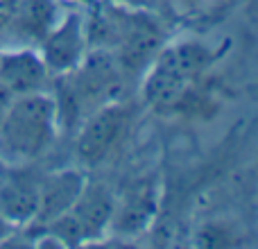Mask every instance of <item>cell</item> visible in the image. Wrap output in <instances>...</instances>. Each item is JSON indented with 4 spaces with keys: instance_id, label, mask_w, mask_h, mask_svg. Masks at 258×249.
<instances>
[{
    "instance_id": "8",
    "label": "cell",
    "mask_w": 258,
    "mask_h": 249,
    "mask_svg": "<svg viewBox=\"0 0 258 249\" xmlns=\"http://www.w3.org/2000/svg\"><path fill=\"white\" fill-rule=\"evenodd\" d=\"M86 181H89V174L84 168H59L41 174V204L36 222L32 227H43L68 213L77 197L82 195Z\"/></svg>"
},
{
    "instance_id": "1",
    "label": "cell",
    "mask_w": 258,
    "mask_h": 249,
    "mask_svg": "<svg viewBox=\"0 0 258 249\" xmlns=\"http://www.w3.org/2000/svg\"><path fill=\"white\" fill-rule=\"evenodd\" d=\"M224 48L202 36L168 39L138 80V95L154 111H172L220 61Z\"/></svg>"
},
{
    "instance_id": "10",
    "label": "cell",
    "mask_w": 258,
    "mask_h": 249,
    "mask_svg": "<svg viewBox=\"0 0 258 249\" xmlns=\"http://www.w3.org/2000/svg\"><path fill=\"white\" fill-rule=\"evenodd\" d=\"M107 3L127 5V7H143V9H152V0H107Z\"/></svg>"
},
{
    "instance_id": "2",
    "label": "cell",
    "mask_w": 258,
    "mask_h": 249,
    "mask_svg": "<svg viewBox=\"0 0 258 249\" xmlns=\"http://www.w3.org/2000/svg\"><path fill=\"white\" fill-rule=\"evenodd\" d=\"M59 134V111L50 91L16 95L0 120V165L39 163Z\"/></svg>"
},
{
    "instance_id": "13",
    "label": "cell",
    "mask_w": 258,
    "mask_h": 249,
    "mask_svg": "<svg viewBox=\"0 0 258 249\" xmlns=\"http://www.w3.org/2000/svg\"><path fill=\"white\" fill-rule=\"evenodd\" d=\"M57 3H61L63 7H89L95 0H57Z\"/></svg>"
},
{
    "instance_id": "4",
    "label": "cell",
    "mask_w": 258,
    "mask_h": 249,
    "mask_svg": "<svg viewBox=\"0 0 258 249\" xmlns=\"http://www.w3.org/2000/svg\"><path fill=\"white\" fill-rule=\"evenodd\" d=\"M84 9L86 7H66L59 21L52 25V30L36 45L52 77L75 71L89 54L91 48L89 36H86Z\"/></svg>"
},
{
    "instance_id": "7",
    "label": "cell",
    "mask_w": 258,
    "mask_h": 249,
    "mask_svg": "<svg viewBox=\"0 0 258 249\" xmlns=\"http://www.w3.org/2000/svg\"><path fill=\"white\" fill-rule=\"evenodd\" d=\"M159 186L152 179H141L125 193H116V211H113L111 236L136 238L152 227L159 213Z\"/></svg>"
},
{
    "instance_id": "14",
    "label": "cell",
    "mask_w": 258,
    "mask_h": 249,
    "mask_svg": "<svg viewBox=\"0 0 258 249\" xmlns=\"http://www.w3.org/2000/svg\"><path fill=\"white\" fill-rule=\"evenodd\" d=\"M177 3H183V5H200V3H209V0H177Z\"/></svg>"
},
{
    "instance_id": "11",
    "label": "cell",
    "mask_w": 258,
    "mask_h": 249,
    "mask_svg": "<svg viewBox=\"0 0 258 249\" xmlns=\"http://www.w3.org/2000/svg\"><path fill=\"white\" fill-rule=\"evenodd\" d=\"M12 98L14 95H9L7 91L0 86V120H3V116H5V111H7V107H9V102H12Z\"/></svg>"
},
{
    "instance_id": "6",
    "label": "cell",
    "mask_w": 258,
    "mask_h": 249,
    "mask_svg": "<svg viewBox=\"0 0 258 249\" xmlns=\"http://www.w3.org/2000/svg\"><path fill=\"white\" fill-rule=\"evenodd\" d=\"M48 66L34 45H0V86L9 95L50 91Z\"/></svg>"
},
{
    "instance_id": "9",
    "label": "cell",
    "mask_w": 258,
    "mask_h": 249,
    "mask_svg": "<svg viewBox=\"0 0 258 249\" xmlns=\"http://www.w3.org/2000/svg\"><path fill=\"white\" fill-rule=\"evenodd\" d=\"M242 242V236L224 222H209L197 231L195 245L200 247H236Z\"/></svg>"
},
{
    "instance_id": "12",
    "label": "cell",
    "mask_w": 258,
    "mask_h": 249,
    "mask_svg": "<svg viewBox=\"0 0 258 249\" xmlns=\"http://www.w3.org/2000/svg\"><path fill=\"white\" fill-rule=\"evenodd\" d=\"M12 233H14V229L9 227L3 218H0V245H5V242L9 240V236H12Z\"/></svg>"
},
{
    "instance_id": "5",
    "label": "cell",
    "mask_w": 258,
    "mask_h": 249,
    "mask_svg": "<svg viewBox=\"0 0 258 249\" xmlns=\"http://www.w3.org/2000/svg\"><path fill=\"white\" fill-rule=\"evenodd\" d=\"M41 174L34 165H0V218L16 231L36 222Z\"/></svg>"
},
{
    "instance_id": "3",
    "label": "cell",
    "mask_w": 258,
    "mask_h": 249,
    "mask_svg": "<svg viewBox=\"0 0 258 249\" xmlns=\"http://www.w3.org/2000/svg\"><path fill=\"white\" fill-rule=\"evenodd\" d=\"M132 104L116 100L95 109L75 129V156L80 168L91 170L107 163L125 141L132 125Z\"/></svg>"
}]
</instances>
